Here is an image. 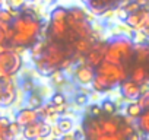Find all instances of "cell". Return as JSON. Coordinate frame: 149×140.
<instances>
[{
    "label": "cell",
    "instance_id": "obj_22",
    "mask_svg": "<svg viewBox=\"0 0 149 140\" xmlns=\"http://www.w3.org/2000/svg\"><path fill=\"white\" fill-rule=\"evenodd\" d=\"M66 19H67V8L64 6H57L50 12V22L66 21Z\"/></svg>",
    "mask_w": 149,
    "mask_h": 140
},
{
    "label": "cell",
    "instance_id": "obj_29",
    "mask_svg": "<svg viewBox=\"0 0 149 140\" xmlns=\"http://www.w3.org/2000/svg\"><path fill=\"white\" fill-rule=\"evenodd\" d=\"M26 3V0H6L5 9H13V10H21Z\"/></svg>",
    "mask_w": 149,
    "mask_h": 140
},
{
    "label": "cell",
    "instance_id": "obj_3",
    "mask_svg": "<svg viewBox=\"0 0 149 140\" xmlns=\"http://www.w3.org/2000/svg\"><path fill=\"white\" fill-rule=\"evenodd\" d=\"M72 51H73V48L69 50V45L67 47H63L60 42H48L40 60L47 67H50L51 70H57L58 66L61 64V61L64 58L73 55Z\"/></svg>",
    "mask_w": 149,
    "mask_h": 140
},
{
    "label": "cell",
    "instance_id": "obj_11",
    "mask_svg": "<svg viewBox=\"0 0 149 140\" xmlns=\"http://www.w3.org/2000/svg\"><path fill=\"white\" fill-rule=\"evenodd\" d=\"M129 79L137 85H145L148 83L149 80V70L145 64H136L133 69H132V72L129 73Z\"/></svg>",
    "mask_w": 149,
    "mask_h": 140
},
{
    "label": "cell",
    "instance_id": "obj_40",
    "mask_svg": "<svg viewBox=\"0 0 149 140\" xmlns=\"http://www.w3.org/2000/svg\"><path fill=\"white\" fill-rule=\"evenodd\" d=\"M37 140H50L48 137H40V139H37Z\"/></svg>",
    "mask_w": 149,
    "mask_h": 140
},
{
    "label": "cell",
    "instance_id": "obj_1",
    "mask_svg": "<svg viewBox=\"0 0 149 140\" xmlns=\"http://www.w3.org/2000/svg\"><path fill=\"white\" fill-rule=\"evenodd\" d=\"M10 28L13 31V37L9 41V47L29 48L35 41L41 38L42 24L40 18L32 15H25L21 12V15L12 21Z\"/></svg>",
    "mask_w": 149,
    "mask_h": 140
},
{
    "label": "cell",
    "instance_id": "obj_24",
    "mask_svg": "<svg viewBox=\"0 0 149 140\" xmlns=\"http://www.w3.org/2000/svg\"><path fill=\"white\" fill-rule=\"evenodd\" d=\"M100 105L102 108V114H105V115H116V112H117V104L114 101L104 99Z\"/></svg>",
    "mask_w": 149,
    "mask_h": 140
},
{
    "label": "cell",
    "instance_id": "obj_14",
    "mask_svg": "<svg viewBox=\"0 0 149 140\" xmlns=\"http://www.w3.org/2000/svg\"><path fill=\"white\" fill-rule=\"evenodd\" d=\"M91 86H92V91H94V92H97V94L108 92V91H111V89L114 88V85H113L108 79H105L104 76L97 75V73H95V78H94V80H92Z\"/></svg>",
    "mask_w": 149,
    "mask_h": 140
},
{
    "label": "cell",
    "instance_id": "obj_42",
    "mask_svg": "<svg viewBox=\"0 0 149 140\" xmlns=\"http://www.w3.org/2000/svg\"><path fill=\"white\" fill-rule=\"evenodd\" d=\"M51 140H60V139H51Z\"/></svg>",
    "mask_w": 149,
    "mask_h": 140
},
{
    "label": "cell",
    "instance_id": "obj_41",
    "mask_svg": "<svg viewBox=\"0 0 149 140\" xmlns=\"http://www.w3.org/2000/svg\"><path fill=\"white\" fill-rule=\"evenodd\" d=\"M0 140H6V137L5 136H0Z\"/></svg>",
    "mask_w": 149,
    "mask_h": 140
},
{
    "label": "cell",
    "instance_id": "obj_7",
    "mask_svg": "<svg viewBox=\"0 0 149 140\" xmlns=\"http://www.w3.org/2000/svg\"><path fill=\"white\" fill-rule=\"evenodd\" d=\"M51 124L45 123L44 120H38L34 124H29L22 128V136L25 140H37L40 137H50Z\"/></svg>",
    "mask_w": 149,
    "mask_h": 140
},
{
    "label": "cell",
    "instance_id": "obj_4",
    "mask_svg": "<svg viewBox=\"0 0 149 140\" xmlns=\"http://www.w3.org/2000/svg\"><path fill=\"white\" fill-rule=\"evenodd\" d=\"M95 73L104 76L105 79H108L114 86H117V85H120L121 82H124L126 79H129L127 67L110 64V63H107V61H102L101 66L95 69Z\"/></svg>",
    "mask_w": 149,
    "mask_h": 140
},
{
    "label": "cell",
    "instance_id": "obj_17",
    "mask_svg": "<svg viewBox=\"0 0 149 140\" xmlns=\"http://www.w3.org/2000/svg\"><path fill=\"white\" fill-rule=\"evenodd\" d=\"M133 57H136V63L137 64H145L148 57H149V45H137L134 44L133 48Z\"/></svg>",
    "mask_w": 149,
    "mask_h": 140
},
{
    "label": "cell",
    "instance_id": "obj_5",
    "mask_svg": "<svg viewBox=\"0 0 149 140\" xmlns=\"http://www.w3.org/2000/svg\"><path fill=\"white\" fill-rule=\"evenodd\" d=\"M18 98V88L13 78H0V105L10 107Z\"/></svg>",
    "mask_w": 149,
    "mask_h": 140
},
{
    "label": "cell",
    "instance_id": "obj_36",
    "mask_svg": "<svg viewBox=\"0 0 149 140\" xmlns=\"http://www.w3.org/2000/svg\"><path fill=\"white\" fill-rule=\"evenodd\" d=\"M126 140H140V134H139L137 131H134V133H132Z\"/></svg>",
    "mask_w": 149,
    "mask_h": 140
},
{
    "label": "cell",
    "instance_id": "obj_32",
    "mask_svg": "<svg viewBox=\"0 0 149 140\" xmlns=\"http://www.w3.org/2000/svg\"><path fill=\"white\" fill-rule=\"evenodd\" d=\"M95 140H126L123 136H121V133L118 131V133H116V134H101V136H98Z\"/></svg>",
    "mask_w": 149,
    "mask_h": 140
},
{
    "label": "cell",
    "instance_id": "obj_13",
    "mask_svg": "<svg viewBox=\"0 0 149 140\" xmlns=\"http://www.w3.org/2000/svg\"><path fill=\"white\" fill-rule=\"evenodd\" d=\"M92 45H94V40L91 38H78L76 41H73V53L76 55H82L85 57L91 50H92Z\"/></svg>",
    "mask_w": 149,
    "mask_h": 140
},
{
    "label": "cell",
    "instance_id": "obj_43",
    "mask_svg": "<svg viewBox=\"0 0 149 140\" xmlns=\"http://www.w3.org/2000/svg\"><path fill=\"white\" fill-rule=\"evenodd\" d=\"M32 2H40V0H32Z\"/></svg>",
    "mask_w": 149,
    "mask_h": 140
},
{
    "label": "cell",
    "instance_id": "obj_28",
    "mask_svg": "<svg viewBox=\"0 0 149 140\" xmlns=\"http://www.w3.org/2000/svg\"><path fill=\"white\" fill-rule=\"evenodd\" d=\"M86 117H91V118H100V117H102V108H101V105L100 104H92V105H89V108H88V115Z\"/></svg>",
    "mask_w": 149,
    "mask_h": 140
},
{
    "label": "cell",
    "instance_id": "obj_27",
    "mask_svg": "<svg viewBox=\"0 0 149 140\" xmlns=\"http://www.w3.org/2000/svg\"><path fill=\"white\" fill-rule=\"evenodd\" d=\"M73 102H74V105H76V107L84 108V107L88 105V102H89V96L85 95V94L76 92V94H74V96H73Z\"/></svg>",
    "mask_w": 149,
    "mask_h": 140
},
{
    "label": "cell",
    "instance_id": "obj_9",
    "mask_svg": "<svg viewBox=\"0 0 149 140\" xmlns=\"http://www.w3.org/2000/svg\"><path fill=\"white\" fill-rule=\"evenodd\" d=\"M38 120H41L38 111H37V110H31V108H28V107L19 108V110L16 111V114H15V121H16L22 128L26 127V125H29V124L37 123Z\"/></svg>",
    "mask_w": 149,
    "mask_h": 140
},
{
    "label": "cell",
    "instance_id": "obj_16",
    "mask_svg": "<svg viewBox=\"0 0 149 140\" xmlns=\"http://www.w3.org/2000/svg\"><path fill=\"white\" fill-rule=\"evenodd\" d=\"M25 104L28 108L31 110H40L44 104V98L37 92V91H32L29 94H26V99H25Z\"/></svg>",
    "mask_w": 149,
    "mask_h": 140
},
{
    "label": "cell",
    "instance_id": "obj_35",
    "mask_svg": "<svg viewBox=\"0 0 149 140\" xmlns=\"http://www.w3.org/2000/svg\"><path fill=\"white\" fill-rule=\"evenodd\" d=\"M60 140H76V139H74V136H73V131H69V133H64L60 137Z\"/></svg>",
    "mask_w": 149,
    "mask_h": 140
},
{
    "label": "cell",
    "instance_id": "obj_23",
    "mask_svg": "<svg viewBox=\"0 0 149 140\" xmlns=\"http://www.w3.org/2000/svg\"><path fill=\"white\" fill-rule=\"evenodd\" d=\"M57 125L61 128L63 133H69V131H73V128H74V121H73V118H70V117H60L58 121H57Z\"/></svg>",
    "mask_w": 149,
    "mask_h": 140
},
{
    "label": "cell",
    "instance_id": "obj_8",
    "mask_svg": "<svg viewBox=\"0 0 149 140\" xmlns=\"http://www.w3.org/2000/svg\"><path fill=\"white\" fill-rule=\"evenodd\" d=\"M95 78V69L85 63H76L73 66V80L79 86H89Z\"/></svg>",
    "mask_w": 149,
    "mask_h": 140
},
{
    "label": "cell",
    "instance_id": "obj_2",
    "mask_svg": "<svg viewBox=\"0 0 149 140\" xmlns=\"http://www.w3.org/2000/svg\"><path fill=\"white\" fill-rule=\"evenodd\" d=\"M24 67L22 55L9 45L0 47V78H15Z\"/></svg>",
    "mask_w": 149,
    "mask_h": 140
},
{
    "label": "cell",
    "instance_id": "obj_44",
    "mask_svg": "<svg viewBox=\"0 0 149 140\" xmlns=\"http://www.w3.org/2000/svg\"><path fill=\"white\" fill-rule=\"evenodd\" d=\"M2 117H3V115H2V112H0V118H2Z\"/></svg>",
    "mask_w": 149,
    "mask_h": 140
},
{
    "label": "cell",
    "instance_id": "obj_18",
    "mask_svg": "<svg viewBox=\"0 0 149 140\" xmlns=\"http://www.w3.org/2000/svg\"><path fill=\"white\" fill-rule=\"evenodd\" d=\"M67 18L74 22H82V21H88V13L85 9H82L79 6H73V8L67 9Z\"/></svg>",
    "mask_w": 149,
    "mask_h": 140
},
{
    "label": "cell",
    "instance_id": "obj_10",
    "mask_svg": "<svg viewBox=\"0 0 149 140\" xmlns=\"http://www.w3.org/2000/svg\"><path fill=\"white\" fill-rule=\"evenodd\" d=\"M120 94L124 99L129 101H137V98L142 95V86L132 82L130 79H126L124 82H121L120 85Z\"/></svg>",
    "mask_w": 149,
    "mask_h": 140
},
{
    "label": "cell",
    "instance_id": "obj_38",
    "mask_svg": "<svg viewBox=\"0 0 149 140\" xmlns=\"http://www.w3.org/2000/svg\"><path fill=\"white\" fill-rule=\"evenodd\" d=\"M5 5H6V0H0V9H3Z\"/></svg>",
    "mask_w": 149,
    "mask_h": 140
},
{
    "label": "cell",
    "instance_id": "obj_21",
    "mask_svg": "<svg viewBox=\"0 0 149 140\" xmlns=\"http://www.w3.org/2000/svg\"><path fill=\"white\" fill-rule=\"evenodd\" d=\"M136 121H137L136 127L139 128V131L143 133L145 136H149V110H145Z\"/></svg>",
    "mask_w": 149,
    "mask_h": 140
},
{
    "label": "cell",
    "instance_id": "obj_34",
    "mask_svg": "<svg viewBox=\"0 0 149 140\" xmlns=\"http://www.w3.org/2000/svg\"><path fill=\"white\" fill-rule=\"evenodd\" d=\"M73 136H74V139H76V140H86L85 131H84L82 125H79L78 128H73Z\"/></svg>",
    "mask_w": 149,
    "mask_h": 140
},
{
    "label": "cell",
    "instance_id": "obj_20",
    "mask_svg": "<svg viewBox=\"0 0 149 140\" xmlns=\"http://www.w3.org/2000/svg\"><path fill=\"white\" fill-rule=\"evenodd\" d=\"M143 112L142 107L137 104V101H130L126 105V117L132 118V120H137L140 117V114Z\"/></svg>",
    "mask_w": 149,
    "mask_h": 140
},
{
    "label": "cell",
    "instance_id": "obj_6",
    "mask_svg": "<svg viewBox=\"0 0 149 140\" xmlns=\"http://www.w3.org/2000/svg\"><path fill=\"white\" fill-rule=\"evenodd\" d=\"M108 44L120 54V57L123 60V64L127 67V63L133 58V48H134L133 41L126 38V37H117V38L111 40Z\"/></svg>",
    "mask_w": 149,
    "mask_h": 140
},
{
    "label": "cell",
    "instance_id": "obj_19",
    "mask_svg": "<svg viewBox=\"0 0 149 140\" xmlns=\"http://www.w3.org/2000/svg\"><path fill=\"white\" fill-rule=\"evenodd\" d=\"M48 79H50L51 85H53V86H56V88H63V86H66V85H67L66 73L63 72V70H60V69L54 70V72L48 76Z\"/></svg>",
    "mask_w": 149,
    "mask_h": 140
},
{
    "label": "cell",
    "instance_id": "obj_12",
    "mask_svg": "<svg viewBox=\"0 0 149 140\" xmlns=\"http://www.w3.org/2000/svg\"><path fill=\"white\" fill-rule=\"evenodd\" d=\"M67 32H69V26L66 24V21H57V22H50V34L54 40L61 41L67 38Z\"/></svg>",
    "mask_w": 149,
    "mask_h": 140
},
{
    "label": "cell",
    "instance_id": "obj_39",
    "mask_svg": "<svg viewBox=\"0 0 149 140\" xmlns=\"http://www.w3.org/2000/svg\"><path fill=\"white\" fill-rule=\"evenodd\" d=\"M145 66L148 67V70H149V57H148V60H146V63H145Z\"/></svg>",
    "mask_w": 149,
    "mask_h": 140
},
{
    "label": "cell",
    "instance_id": "obj_25",
    "mask_svg": "<svg viewBox=\"0 0 149 140\" xmlns=\"http://www.w3.org/2000/svg\"><path fill=\"white\" fill-rule=\"evenodd\" d=\"M66 95H64V92H61V91H54L51 95H50V102L54 105V107H57V105H64L66 104Z\"/></svg>",
    "mask_w": 149,
    "mask_h": 140
},
{
    "label": "cell",
    "instance_id": "obj_33",
    "mask_svg": "<svg viewBox=\"0 0 149 140\" xmlns=\"http://www.w3.org/2000/svg\"><path fill=\"white\" fill-rule=\"evenodd\" d=\"M63 134H64V133H63V131H61V128L57 125V123H56V124H51V131H50V136H51L53 139H60Z\"/></svg>",
    "mask_w": 149,
    "mask_h": 140
},
{
    "label": "cell",
    "instance_id": "obj_37",
    "mask_svg": "<svg viewBox=\"0 0 149 140\" xmlns=\"http://www.w3.org/2000/svg\"><path fill=\"white\" fill-rule=\"evenodd\" d=\"M100 2H101V3L104 5V6H107L108 3H111V2H113V0H100Z\"/></svg>",
    "mask_w": 149,
    "mask_h": 140
},
{
    "label": "cell",
    "instance_id": "obj_30",
    "mask_svg": "<svg viewBox=\"0 0 149 140\" xmlns=\"http://www.w3.org/2000/svg\"><path fill=\"white\" fill-rule=\"evenodd\" d=\"M137 104L142 107V110H149V89L142 92V95L137 98Z\"/></svg>",
    "mask_w": 149,
    "mask_h": 140
},
{
    "label": "cell",
    "instance_id": "obj_15",
    "mask_svg": "<svg viewBox=\"0 0 149 140\" xmlns=\"http://www.w3.org/2000/svg\"><path fill=\"white\" fill-rule=\"evenodd\" d=\"M47 44H48L47 41H44L42 38H40L38 41H35V42L29 47V55H31L32 63H35V61H38V60L41 58V55H42V53H44Z\"/></svg>",
    "mask_w": 149,
    "mask_h": 140
},
{
    "label": "cell",
    "instance_id": "obj_31",
    "mask_svg": "<svg viewBox=\"0 0 149 140\" xmlns=\"http://www.w3.org/2000/svg\"><path fill=\"white\" fill-rule=\"evenodd\" d=\"M13 21V16L10 15V10L9 9H0V22L3 24H12Z\"/></svg>",
    "mask_w": 149,
    "mask_h": 140
},
{
    "label": "cell",
    "instance_id": "obj_26",
    "mask_svg": "<svg viewBox=\"0 0 149 140\" xmlns=\"http://www.w3.org/2000/svg\"><path fill=\"white\" fill-rule=\"evenodd\" d=\"M21 133H22V127L16 121H10L8 127V140H15V137H18Z\"/></svg>",
    "mask_w": 149,
    "mask_h": 140
}]
</instances>
